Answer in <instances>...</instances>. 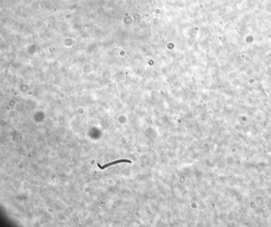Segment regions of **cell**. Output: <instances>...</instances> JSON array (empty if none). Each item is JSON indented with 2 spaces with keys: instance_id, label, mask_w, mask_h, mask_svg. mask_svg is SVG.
I'll return each mask as SVG.
<instances>
[{
  "instance_id": "cell-1",
  "label": "cell",
  "mask_w": 271,
  "mask_h": 227,
  "mask_svg": "<svg viewBox=\"0 0 271 227\" xmlns=\"http://www.w3.org/2000/svg\"><path fill=\"white\" fill-rule=\"evenodd\" d=\"M131 163L132 162H131L130 160H127V159H120V160H115V161H113V162H111V163H108V164H106V165H104L103 166L100 165L99 164H97V165L98 166V167L100 168L101 169L103 170V169H106V168L108 167H109V166L114 165L118 164V163Z\"/></svg>"
}]
</instances>
